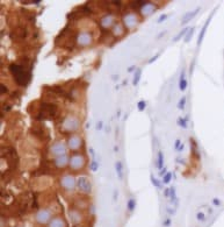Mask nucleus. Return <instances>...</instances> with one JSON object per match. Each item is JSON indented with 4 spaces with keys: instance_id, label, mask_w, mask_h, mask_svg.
I'll list each match as a JSON object with an SVG mask.
<instances>
[{
    "instance_id": "obj_41",
    "label": "nucleus",
    "mask_w": 224,
    "mask_h": 227,
    "mask_svg": "<svg viewBox=\"0 0 224 227\" xmlns=\"http://www.w3.org/2000/svg\"><path fill=\"white\" fill-rule=\"evenodd\" d=\"M211 203H213V205L214 206H221L222 205V202H221V199H218V198H213V200H211Z\"/></svg>"
},
{
    "instance_id": "obj_39",
    "label": "nucleus",
    "mask_w": 224,
    "mask_h": 227,
    "mask_svg": "<svg viewBox=\"0 0 224 227\" xmlns=\"http://www.w3.org/2000/svg\"><path fill=\"white\" fill-rule=\"evenodd\" d=\"M172 225V219H171V217H167L166 219L163 221V226L164 227H170Z\"/></svg>"
},
{
    "instance_id": "obj_50",
    "label": "nucleus",
    "mask_w": 224,
    "mask_h": 227,
    "mask_svg": "<svg viewBox=\"0 0 224 227\" xmlns=\"http://www.w3.org/2000/svg\"><path fill=\"white\" fill-rule=\"evenodd\" d=\"M88 153H90L91 155L94 157V159H95V151H94V149H93L92 147H91V148H88Z\"/></svg>"
},
{
    "instance_id": "obj_16",
    "label": "nucleus",
    "mask_w": 224,
    "mask_h": 227,
    "mask_svg": "<svg viewBox=\"0 0 224 227\" xmlns=\"http://www.w3.org/2000/svg\"><path fill=\"white\" fill-rule=\"evenodd\" d=\"M109 33L112 34V36L115 38V40H120V38H123V36L126 35L127 29L124 28L123 23L121 22V21H116V23L113 26V28L110 29V31H109Z\"/></svg>"
},
{
    "instance_id": "obj_45",
    "label": "nucleus",
    "mask_w": 224,
    "mask_h": 227,
    "mask_svg": "<svg viewBox=\"0 0 224 227\" xmlns=\"http://www.w3.org/2000/svg\"><path fill=\"white\" fill-rule=\"evenodd\" d=\"M117 199H119V191L115 190V191H114V195H113V200H114V203H116Z\"/></svg>"
},
{
    "instance_id": "obj_4",
    "label": "nucleus",
    "mask_w": 224,
    "mask_h": 227,
    "mask_svg": "<svg viewBox=\"0 0 224 227\" xmlns=\"http://www.w3.org/2000/svg\"><path fill=\"white\" fill-rule=\"evenodd\" d=\"M58 185L64 193L73 195L77 191V176L71 171L62 173L58 177Z\"/></svg>"
},
{
    "instance_id": "obj_23",
    "label": "nucleus",
    "mask_w": 224,
    "mask_h": 227,
    "mask_svg": "<svg viewBox=\"0 0 224 227\" xmlns=\"http://www.w3.org/2000/svg\"><path fill=\"white\" fill-rule=\"evenodd\" d=\"M156 166L159 170H162L165 166V159H164V153L162 150H158L157 153V162H156Z\"/></svg>"
},
{
    "instance_id": "obj_17",
    "label": "nucleus",
    "mask_w": 224,
    "mask_h": 227,
    "mask_svg": "<svg viewBox=\"0 0 224 227\" xmlns=\"http://www.w3.org/2000/svg\"><path fill=\"white\" fill-rule=\"evenodd\" d=\"M216 11H217V8H214V9H213V12H211V13L209 14L208 19H207V21L204 22L203 27H202L201 30H200V33H199V36H197V47H200V45H201L202 41H203L204 36H206V31H207V29H208L210 21H211V19H213V16H214V13H215Z\"/></svg>"
},
{
    "instance_id": "obj_36",
    "label": "nucleus",
    "mask_w": 224,
    "mask_h": 227,
    "mask_svg": "<svg viewBox=\"0 0 224 227\" xmlns=\"http://www.w3.org/2000/svg\"><path fill=\"white\" fill-rule=\"evenodd\" d=\"M145 108H146V101L145 100H139L137 103V110L139 112H143V111H145Z\"/></svg>"
},
{
    "instance_id": "obj_18",
    "label": "nucleus",
    "mask_w": 224,
    "mask_h": 227,
    "mask_svg": "<svg viewBox=\"0 0 224 227\" xmlns=\"http://www.w3.org/2000/svg\"><path fill=\"white\" fill-rule=\"evenodd\" d=\"M45 227H67L66 219L63 214H56Z\"/></svg>"
},
{
    "instance_id": "obj_9",
    "label": "nucleus",
    "mask_w": 224,
    "mask_h": 227,
    "mask_svg": "<svg viewBox=\"0 0 224 227\" xmlns=\"http://www.w3.org/2000/svg\"><path fill=\"white\" fill-rule=\"evenodd\" d=\"M66 146L69 151L71 153H79L84 149L85 140L80 133H75L66 136Z\"/></svg>"
},
{
    "instance_id": "obj_46",
    "label": "nucleus",
    "mask_w": 224,
    "mask_h": 227,
    "mask_svg": "<svg viewBox=\"0 0 224 227\" xmlns=\"http://www.w3.org/2000/svg\"><path fill=\"white\" fill-rule=\"evenodd\" d=\"M166 211L170 215H174L175 214V209H172V207H166Z\"/></svg>"
},
{
    "instance_id": "obj_52",
    "label": "nucleus",
    "mask_w": 224,
    "mask_h": 227,
    "mask_svg": "<svg viewBox=\"0 0 224 227\" xmlns=\"http://www.w3.org/2000/svg\"><path fill=\"white\" fill-rule=\"evenodd\" d=\"M112 78H113V79H114V82H116V79L119 78V75H114V76H113V77H112Z\"/></svg>"
},
{
    "instance_id": "obj_24",
    "label": "nucleus",
    "mask_w": 224,
    "mask_h": 227,
    "mask_svg": "<svg viewBox=\"0 0 224 227\" xmlns=\"http://www.w3.org/2000/svg\"><path fill=\"white\" fill-rule=\"evenodd\" d=\"M170 202L172 204H174L175 209L178 207V197H177V191L174 186H170Z\"/></svg>"
},
{
    "instance_id": "obj_14",
    "label": "nucleus",
    "mask_w": 224,
    "mask_h": 227,
    "mask_svg": "<svg viewBox=\"0 0 224 227\" xmlns=\"http://www.w3.org/2000/svg\"><path fill=\"white\" fill-rule=\"evenodd\" d=\"M67 146H66V141H63V140H56L55 142L49 146V155L51 157H57V156H60V155H64V154H67Z\"/></svg>"
},
{
    "instance_id": "obj_22",
    "label": "nucleus",
    "mask_w": 224,
    "mask_h": 227,
    "mask_svg": "<svg viewBox=\"0 0 224 227\" xmlns=\"http://www.w3.org/2000/svg\"><path fill=\"white\" fill-rule=\"evenodd\" d=\"M115 171H116V175H117V178H119L120 181H122L123 179V171H124V169H123V163L121 161H116L115 162Z\"/></svg>"
},
{
    "instance_id": "obj_49",
    "label": "nucleus",
    "mask_w": 224,
    "mask_h": 227,
    "mask_svg": "<svg viewBox=\"0 0 224 227\" xmlns=\"http://www.w3.org/2000/svg\"><path fill=\"white\" fill-rule=\"evenodd\" d=\"M164 196L166 197V198H170V188H167V189L164 190Z\"/></svg>"
},
{
    "instance_id": "obj_19",
    "label": "nucleus",
    "mask_w": 224,
    "mask_h": 227,
    "mask_svg": "<svg viewBox=\"0 0 224 227\" xmlns=\"http://www.w3.org/2000/svg\"><path fill=\"white\" fill-rule=\"evenodd\" d=\"M200 11H201V7H197V8H195V9H193V11H190V12L186 13V14L182 16V19H181V25L185 26V25H187L188 22H190L195 16L199 14Z\"/></svg>"
},
{
    "instance_id": "obj_29",
    "label": "nucleus",
    "mask_w": 224,
    "mask_h": 227,
    "mask_svg": "<svg viewBox=\"0 0 224 227\" xmlns=\"http://www.w3.org/2000/svg\"><path fill=\"white\" fill-rule=\"evenodd\" d=\"M194 31H195V27H189V30L187 31L186 36H185V38H184V42H185V43L190 42V40H192L193 36H194Z\"/></svg>"
},
{
    "instance_id": "obj_3",
    "label": "nucleus",
    "mask_w": 224,
    "mask_h": 227,
    "mask_svg": "<svg viewBox=\"0 0 224 227\" xmlns=\"http://www.w3.org/2000/svg\"><path fill=\"white\" fill-rule=\"evenodd\" d=\"M58 114V105L53 101H40L34 119L41 120H53Z\"/></svg>"
},
{
    "instance_id": "obj_44",
    "label": "nucleus",
    "mask_w": 224,
    "mask_h": 227,
    "mask_svg": "<svg viewBox=\"0 0 224 227\" xmlns=\"http://www.w3.org/2000/svg\"><path fill=\"white\" fill-rule=\"evenodd\" d=\"M136 70H137V67H136V65H130V67H128V69H127V71L129 74H134Z\"/></svg>"
},
{
    "instance_id": "obj_38",
    "label": "nucleus",
    "mask_w": 224,
    "mask_h": 227,
    "mask_svg": "<svg viewBox=\"0 0 224 227\" xmlns=\"http://www.w3.org/2000/svg\"><path fill=\"white\" fill-rule=\"evenodd\" d=\"M168 19V14H162L159 18L157 19V23H163L165 22L166 20Z\"/></svg>"
},
{
    "instance_id": "obj_53",
    "label": "nucleus",
    "mask_w": 224,
    "mask_h": 227,
    "mask_svg": "<svg viewBox=\"0 0 224 227\" xmlns=\"http://www.w3.org/2000/svg\"><path fill=\"white\" fill-rule=\"evenodd\" d=\"M90 126H91V122L88 121V122H86V126H85V128L88 129V128H90Z\"/></svg>"
},
{
    "instance_id": "obj_54",
    "label": "nucleus",
    "mask_w": 224,
    "mask_h": 227,
    "mask_svg": "<svg viewBox=\"0 0 224 227\" xmlns=\"http://www.w3.org/2000/svg\"><path fill=\"white\" fill-rule=\"evenodd\" d=\"M114 150L117 153V151H119V147H117V146H115V147H114Z\"/></svg>"
},
{
    "instance_id": "obj_21",
    "label": "nucleus",
    "mask_w": 224,
    "mask_h": 227,
    "mask_svg": "<svg viewBox=\"0 0 224 227\" xmlns=\"http://www.w3.org/2000/svg\"><path fill=\"white\" fill-rule=\"evenodd\" d=\"M178 86H179V90L181 92H185L188 87V79L186 78V72H185V69L181 71V74L179 76V81H178Z\"/></svg>"
},
{
    "instance_id": "obj_43",
    "label": "nucleus",
    "mask_w": 224,
    "mask_h": 227,
    "mask_svg": "<svg viewBox=\"0 0 224 227\" xmlns=\"http://www.w3.org/2000/svg\"><path fill=\"white\" fill-rule=\"evenodd\" d=\"M104 128V121L102 120H99L97 122V126H95V129L97 130H101V129Z\"/></svg>"
},
{
    "instance_id": "obj_8",
    "label": "nucleus",
    "mask_w": 224,
    "mask_h": 227,
    "mask_svg": "<svg viewBox=\"0 0 224 227\" xmlns=\"http://www.w3.org/2000/svg\"><path fill=\"white\" fill-rule=\"evenodd\" d=\"M55 215L56 214H55L53 207H50V206L42 207V209H38L36 211L35 215H34V221L38 226H46Z\"/></svg>"
},
{
    "instance_id": "obj_28",
    "label": "nucleus",
    "mask_w": 224,
    "mask_h": 227,
    "mask_svg": "<svg viewBox=\"0 0 224 227\" xmlns=\"http://www.w3.org/2000/svg\"><path fill=\"white\" fill-rule=\"evenodd\" d=\"M150 179H151V183H152V185L155 188H157V189H162L163 188V182H160V179H158L155 175H151Z\"/></svg>"
},
{
    "instance_id": "obj_47",
    "label": "nucleus",
    "mask_w": 224,
    "mask_h": 227,
    "mask_svg": "<svg viewBox=\"0 0 224 227\" xmlns=\"http://www.w3.org/2000/svg\"><path fill=\"white\" fill-rule=\"evenodd\" d=\"M166 33H167V30H163V31H160L159 34L157 35V40H159V38H163L166 35Z\"/></svg>"
},
{
    "instance_id": "obj_48",
    "label": "nucleus",
    "mask_w": 224,
    "mask_h": 227,
    "mask_svg": "<svg viewBox=\"0 0 224 227\" xmlns=\"http://www.w3.org/2000/svg\"><path fill=\"white\" fill-rule=\"evenodd\" d=\"M166 173H167V168H166V166H164L162 170H159V176H162V177H163V176H165V174H166Z\"/></svg>"
},
{
    "instance_id": "obj_40",
    "label": "nucleus",
    "mask_w": 224,
    "mask_h": 227,
    "mask_svg": "<svg viewBox=\"0 0 224 227\" xmlns=\"http://www.w3.org/2000/svg\"><path fill=\"white\" fill-rule=\"evenodd\" d=\"M159 56H160V53H158V54H156V55H153V56H152V57H151V58L148 61V63H149V64H152L153 62H156V61L159 58Z\"/></svg>"
},
{
    "instance_id": "obj_5",
    "label": "nucleus",
    "mask_w": 224,
    "mask_h": 227,
    "mask_svg": "<svg viewBox=\"0 0 224 227\" xmlns=\"http://www.w3.org/2000/svg\"><path fill=\"white\" fill-rule=\"evenodd\" d=\"M86 162H87V159L82 151L71 153L70 162H69V171H71L72 174H80L86 168Z\"/></svg>"
},
{
    "instance_id": "obj_10",
    "label": "nucleus",
    "mask_w": 224,
    "mask_h": 227,
    "mask_svg": "<svg viewBox=\"0 0 224 227\" xmlns=\"http://www.w3.org/2000/svg\"><path fill=\"white\" fill-rule=\"evenodd\" d=\"M77 191L82 196H90L93 191V185L90 177L84 174H79L77 176Z\"/></svg>"
},
{
    "instance_id": "obj_7",
    "label": "nucleus",
    "mask_w": 224,
    "mask_h": 227,
    "mask_svg": "<svg viewBox=\"0 0 224 227\" xmlns=\"http://www.w3.org/2000/svg\"><path fill=\"white\" fill-rule=\"evenodd\" d=\"M75 47L85 49V48H90L94 43V34L92 30L88 29H80L77 31L75 38Z\"/></svg>"
},
{
    "instance_id": "obj_33",
    "label": "nucleus",
    "mask_w": 224,
    "mask_h": 227,
    "mask_svg": "<svg viewBox=\"0 0 224 227\" xmlns=\"http://www.w3.org/2000/svg\"><path fill=\"white\" fill-rule=\"evenodd\" d=\"M196 220L197 221H200V222H204L206 220H207V215H206V213L203 211H199V212H196Z\"/></svg>"
},
{
    "instance_id": "obj_31",
    "label": "nucleus",
    "mask_w": 224,
    "mask_h": 227,
    "mask_svg": "<svg viewBox=\"0 0 224 227\" xmlns=\"http://www.w3.org/2000/svg\"><path fill=\"white\" fill-rule=\"evenodd\" d=\"M177 125H178L179 127H181L182 129H186L187 126H188V122L186 121V119H185V118L179 117V118L177 119Z\"/></svg>"
},
{
    "instance_id": "obj_37",
    "label": "nucleus",
    "mask_w": 224,
    "mask_h": 227,
    "mask_svg": "<svg viewBox=\"0 0 224 227\" xmlns=\"http://www.w3.org/2000/svg\"><path fill=\"white\" fill-rule=\"evenodd\" d=\"M112 8H116V9H121L123 7V2L122 1H110Z\"/></svg>"
},
{
    "instance_id": "obj_2",
    "label": "nucleus",
    "mask_w": 224,
    "mask_h": 227,
    "mask_svg": "<svg viewBox=\"0 0 224 227\" xmlns=\"http://www.w3.org/2000/svg\"><path fill=\"white\" fill-rule=\"evenodd\" d=\"M80 129H82V119L79 118V115L75 113H67L65 117L62 118L59 122V130L66 136L70 134L79 133Z\"/></svg>"
},
{
    "instance_id": "obj_1",
    "label": "nucleus",
    "mask_w": 224,
    "mask_h": 227,
    "mask_svg": "<svg viewBox=\"0 0 224 227\" xmlns=\"http://www.w3.org/2000/svg\"><path fill=\"white\" fill-rule=\"evenodd\" d=\"M8 71L18 86L24 87L29 84L31 79V71L28 65L23 63H11L8 65Z\"/></svg>"
},
{
    "instance_id": "obj_51",
    "label": "nucleus",
    "mask_w": 224,
    "mask_h": 227,
    "mask_svg": "<svg viewBox=\"0 0 224 227\" xmlns=\"http://www.w3.org/2000/svg\"><path fill=\"white\" fill-rule=\"evenodd\" d=\"M185 146H186V144H185V143H182V144H181V146H180V147H179V149H178V153H182V151L185 150Z\"/></svg>"
},
{
    "instance_id": "obj_6",
    "label": "nucleus",
    "mask_w": 224,
    "mask_h": 227,
    "mask_svg": "<svg viewBox=\"0 0 224 227\" xmlns=\"http://www.w3.org/2000/svg\"><path fill=\"white\" fill-rule=\"evenodd\" d=\"M141 21H142V18L139 16V14L136 13V12L130 11V9H127V11L121 13V22L123 23V26L127 29V31L135 30L139 26Z\"/></svg>"
},
{
    "instance_id": "obj_27",
    "label": "nucleus",
    "mask_w": 224,
    "mask_h": 227,
    "mask_svg": "<svg viewBox=\"0 0 224 227\" xmlns=\"http://www.w3.org/2000/svg\"><path fill=\"white\" fill-rule=\"evenodd\" d=\"M136 204H137V202H136V199H135L134 197H130V198L128 199L127 210L129 213H134V211L136 210Z\"/></svg>"
},
{
    "instance_id": "obj_11",
    "label": "nucleus",
    "mask_w": 224,
    "mask_h": 227,
    "mask_svg": "<svg viewBox=\"0 0 224 227\" xmlns=\"http://www.w3.org/2000/svg\"><path fill=\"white\" fill-rule=\"evenodd\" d=\"M116 23V15L114 12H105L104 14L100 16L99 19V28L101 30L102 34L110 31L113 28V26Z\"/></svg>"
},
{
    "instance_id": "obj_35",
    "label": "nucleus",
    "mask_w": 224,
    "mask_h": 227,
    "mask_svg": "<svg viewBox=\"0 0 224 227\" xmlns=\"http://www.w3.org/2000/svg\"><path fill=\"white\" fill-rule=\"evenodd\" d=\"M8 92H9V89L7 87V85L1 82V83H0V93H1V96L7 94Z\"/></svg>"
},
{
    "instance_id": "obj_26",
    "label": "nucleus",
    "mask_w": 224,
    "mask_h": 227,
    "mask_svg": "<svg viewBox=\"0 0 224 227\" xmlns=\"http://www.w3.org/2000/svg\"><path fill=\"white\" fill-rule=\"evenodd\" d=\"M188 30H189V27H185V28H182V29L180 30L179 33L173 38V42L177 43V42H179L181 38H185V36H186V34H187Z\"/></svg>"
},
{
    "instance_id": "obj_15",
    "label": "nucleus",
    "mask_w": 224,
    "mask_h": 227,
    "mask_svg": "<svg viewBox=\"0 0 224 227\" xmlns=\"http://www.w3.org/2000/svg\"><path fill=\"white\" fill-rule=\"evenodd\" d=\"M69 162H70V154H64V155H60V156H57V157H53L51 159L50 163L51 166L56 169V170H65V169H69Z\"/></svg>"
},
{
    "instance_id": "obj_12",
    "label": "nucleus",
    "mask_w": 224,
    "mask_h": 227,
    "mask_svg": "<svg viewBox=\"0 0 224 227\" xmlns=\"http://www.w3.org/2000/svg\"><path fill=\"white\" fill-rule=\"evenodd\" d=\"M67 219L70 220V222L75 227L77 226H82V224L86 220V214L85 212L77 209L75 206L71 205L67 209Z\"/></svg>"
},
{
    "instance_id": "obj_32",
    "label": "nucleus",
    "mask_w": 224,
    "mask_h": 227,
    "mask_svg": "<svg viewBox=\"0 0 224 227\" xmlns=\"http://www.w3.org/2000/svg\"><path fill=\"white\" fill-rule=\"evenodd\" d=\"M90 169L92 173H97L98 170H99V162L95 159H93L90 162Z\"/></svg>"
},
{
    "instance_id": "obj_42",
    "label": "nucleus",
    "mask_w": 224,
    "mask_h": 227,
    "mask_svg": "<svg viewBox=\"0 0 224 227\" xmlns=\"http://www.w3.org/2000/svg\"><path fill=\"white\" fill-rule=\"evenodd\" d=\"M182 144V142H181V140L180 139H177L175 141H174V149L178 151V149H179V147Z\"/></svg>"
},
{
    "instance_id": "obj_13",
    "label": "nucleus",
    "mask_w": 224,
    "mask_h": 227,
    "mask_svg": "<svg viewBox=\"0 0 224 227\" xmlns=\"http://www.w3.org/2000/svg\"><path fill=\"white\" fill-rule=\"evenodd\" d=\"M159 4L156 2V1H150V0H142V4H141V9L138 12L139 16L143 19H146L151 15H153L158 9H159Z\"/></svg>"
},
{
    "instance_id": "obj_55",
    "label": "nucleus",
    "mask_w": 224,
    "mask_h": 227,
    "mask_svg": "<svg viewBox=\"0 0 224 227\" xmlns=\"http://www.w3.org/2000/svg\"><path fill=\"white\" fill-rule=\"evenodd\" d=\"M77 227H85V226H77Z\"/></svg>"
},
{
    "instance_id": "obj_20",
    "label": "nucleus",
    "mask_w": 224,
    "mask_h": 227,
    "mask_svg": "<svg viewBox=\"0 0 224 227\" xmlns=\"http://www.w3.org/2000/svg\"><path fill=\"white\" fill-rule=\"evenodd\" d=\"M190 155L196 161H200L201 159V155H200V150H199V146H197V142L195 141L194 139H190Z\"/></svg>"
},
{
    "instance_id": "obj_25",
    "label": "nucleus",
    "mask_w": 224,
    "mask_h": 227,
    "mask_svg": "<svg viewBox=\"0 0 224 227\" xmlns=\"http://www.w3.org/2000/svg\"><path fill=\"white\" fill-rule=\"evenodd\" d=\"M141 78H142V69L137 68V70L133 74V85L137 86L138 83L141 82Z\"/></svg>"
},
{
    "instance_id": "obj_30",
    "label": "nucleus",
    "mask_w": 224,
    "mask_h": 227,
    "mask_svg": "<svg viewBox=\"0 0 224 227\" xmlns=\"http://www.w3.org/2000/svg\"><path fill=\"white\" fill-rule=\"evenodd\" d=\"M172 178H173V174H172L171 171H167V173L165 174V176H163L162 182H163V184H165V185H168V184L171 183Z\"/></svg>"
},
{
    "instance_id": "obj_34",
    "label": "nucleus",
    "mask_w": 224,
    "mask_h": 227,
    "mask_svg": "<svg viewBox=\"0 0 224 227\" xmlns=\"http://www.w3.org/2000/svg\"><path fill=\"white\" fill-rule=\"evenodd\" d=\"M186 103H187V97H186V96H184V97H181V98L179 99V101H178V108H179L180 111L185 110Z\"/></svg>"
}]
</instances>
